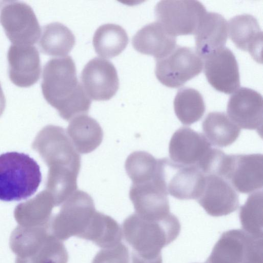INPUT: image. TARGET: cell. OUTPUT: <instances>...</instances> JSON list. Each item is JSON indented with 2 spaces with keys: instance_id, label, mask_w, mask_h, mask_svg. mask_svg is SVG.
Instances as JSON below:
<instances>
[{
  "instance_id": "13",
  "label": "cell",
  "mask_w": 263,
  "mask_h": 263,
  "mask_svg": "<svg viewBox=\"0 0 263 263\" xmlns=\"http://www.w3.org/2000/svg\"><path fill=\"white\" fill-rule=\"evenodd\" d=\"M82 85L90 99L106 101L117 92L119 80L117 70L110 61L96 57L85 66L81 74Z\"/></svg>"
},
{
  "instance_id": "34",
  "label": "cell",
  "mask_w": 263,
  "mask_h": 263,
  "mask_svg": "<svg viewBox=\"0 0 263 263\" xmlns=\"http://www.w3.org/2000/svg\"><path fill=\"white\" fill-rule=\"evenodd\" d=\"M5 104L6 99L0 84V116L5 109Z\"/></svg>"
},
{
  "instance_id": "25",
  "label": "cell",
  "mask_w": 263,
  "mask_h": 263,
  "mask_svg": "<svg viewBox=\"0 0 263 263\" xmlns=\"http://www.w3.org/2000/svg\"><path fill=\"white\" fill-rule=\"evenodd\" d=\"M43 53L53 57L67 56L75 44V36L64 25L53 22L44 26L39 40Z\"/></svg>"
},
{
  "instance_id": "24",
  "label": "cell",
  "mask_w": 263,
  "mask_h": 263,
  "mask_svg": "<svg viewBox=\"0 0 263 263\" xmlns=\"http://www.w3.org/2000/svg\"><path fill=\"white\" fill-rule=\"evenodd\" d=\"M202 127L210 144L220 147L233 143L241 132L224 112L218 111L209 113L202 122Z\"/></svg>"
},
{
  "instance_id": "1",
  "label": "cell",
  "mask_w": 263,
  "mask_h": 263,
  "mask_svg": "<svg viewBox=\"0 0 263 263\" xmlns=\"http://www.w3.org/2000/svg\"><path fill=\"white\" fill-rule=\"evenodd\" d=\"M42 91L46 101L68 121L85 115L91 101L78 81L75 63L71 57L53 58L44 65Z\"/></svg>"
},
{
  "instance_id": "9",
  "label": "cell",
  "mask_w": 263,
  "mask_h": 263,
  "mask_svg": "<svg viewBox=\"0 0 263 263\" xmlns=\"http://www.w3.org/2000/svg\"><path fill=\"white\" fill-rule=\"evenodd\" d=\"M0 22L13 45H33L40 39L42 29L32 8L20 1H2Z\"/></svg>"
},
{
  "instance_id": "20",
  "label": "cell",
  "mask_w": 263,
  "mask_h": 263,
  "mask_svg": "<svg viewBox=\"0 0 263 263\" xmlns=\"http://www.w3.org/2000/svg\"><path fill=\"white\" fill-rule=\"evenodd\" d=\"M228 34L227 20L220 14L206 12L194 34L195 51L203 59L224 47Z\"/></svg>"
},
{
  "instance_id": "31",
  "label": "cell",
  "mask_w": 263,
  "mask_h": 263,
  "mask_svg": "<svg viewBox=\"0 0 263 263\" xmlns=\"http://www.w3.org/2000/svg\"><path fill=\"white\" fill-rule=\"evenodd\" d=\"M263 195L262 191L250 194L240 206L239 219L243 230L259 237H262Z\"/></svg>"
},
{
  "instance_id": "15",
  "label": "cell",
  "mask_w": 263,
  "mask_h": 263,
  "mask_svg": "<svg viewBox=\"0 0 263 263\" xmlns=\"http://www.w3.org/2000/svg\"><path fill=\"white\" fill-rule=\"evenodd\" d=\"M167 195L156 178L143 183H132L129 192L136 213L153 221L161 220L171 213Z\"/></svg>"
},
{
  "instance_id": "11",
  "label": "cell",
  "mask_w": 263,
  "mask_h": 263,
  "mask_svg": "<svg viewBox=\"0 0 263 263\" xmlns=\"http://www.w3.org/2000/svg\"><path fill=\"white\" fill-rule=\"evenodd\" d=\"M262 159L261 154L228 155L223 178L241 193L259 190L263 183Z\"/></svg>"
},
{
  "instance_id": "8",
  "label": "cell",
  "mask_w": 263,
  "mask_h": 263,
  "mask_svg": "<svg viewBox=\"0 0 263 263\" xmlns=\"http://www.w3.org/2000/svg\"><path fill=\"white\" fill-rule=\"evenodd\" d=\"M207 11L195 0L161 1L155 7L157 22L171 35L194 34Z\"/></svg>"
},
{
  "instance_id": "32",
  "label": "cell",
  "mask_w": 263,
  "mask_h": 263,
  "mask_svg": "<svg viewBox=\"0 0 263 263\" xmlns=\"http://www.w3.org/2000/svg\"><path fill=\"white\" fill-rule=\"evenodd\" d=\"M128 248L121 242L102 248L94 257L92 263H129Z\"/></svg>"
},
{
  "instance_id": "6",
  "label": "cell",
  "mask_w": 263,
  "mask_h": 263,
  "mask_svg": "<svg viewBox=\"0 0 263 263\" xmlns=\"http://www.w3.org/2000/svg\"><path fill=\"white\" fill-rule=\"evenodd\" d=\"M208 263H263L262 237L243 230L223 232L214 245Z\"/></svg>"
},
{
  "instance_id": "5",
  "label": "cell",
  "mask_w": 263,
  "mask_h": 263,
  "mask_svg": "<svg viewBox=\"0 0 263 263\" xmlns=\"http://www.w3.org/2000/svg\"><path fill=\"white\" fill-rule=\"evenodd\" d=\"M96 212L91 196L77 190L62 203L59 212L52 217L49 231L62 241L71 236L82 238Z\"/></svg>"
},
{
  "instance_id": "14",
  "label": "cell",
  "mask_w": 263,
  "mask_h": 263,
  "mask_svg": "<svg viewBox=\"0 0 263 263\" xmlns=\"http://www.w3.org/2000/svg\"><path fill=\"white\" fill-rule=\"evenodd\" d=\"M211 148V144L203 135L190 127H182L172 136L169 156L175 163L199 170Z\"/></svg>"
},
{
  "instance_id": "12",
  "label": "cell",
  "mask_w": 263,
  "mask_h": 263,
  "mask_svg": "<svg viewBox=\"0 0 263 263\" xmlns=\"http://www.w3.org/2000/svg\"><path fill=\"white\" fill-rule=\"evenodd\" d=\"M202 60L204 73L215 90L231 94L238 89L240 85L238 65L229 48L224 46Z\"/></svg>"
},
{
  "instance_id": "17",
  "label": "cell",
  "mask_w": 263,
  "mask_h": 263,
  "mask_svg": "<svg viewBox=\"0 0 263 263\" xmlns=\"http://www.w3.org/2000/svg\"><path fill=\"white\" fill-rule=\"evenodd\" d=\"M197 201L210 216H226L239 206L238 195L231 184L216 175H205L202 191Z\"/></svg>"
},
{
  "instance_id": "21",
  "label": "cell",
  "mask_w": 263,
  "mask_h": 263,
  "mask_svg": "<svg viewBox=\"0 0 263 263\" xmlns=\"http://www.w3.org/2000/svg\"><path fill=\"white\" fill-rule=\"evenodd\" d=\"M132 43L138 52L153 56L156 60L169 54L176 46V38L159 23L148 24L133 36Z\"/></svg>"
},
{
  "instance_id": "28",
  "label": "cell",
  "mask_w": 263,
  "mask_h": 263,
  "mask_svg": "<svg viewBox=\"0 0 263 263\" xmlns=\"http://www.w3.org/2000/svg\"><path fill=\"white\" fill-rule=\"evenodd\" d=\"M68 254L62 242L50 233L15 263H67Z\"/></svg>"
},
{
  "instance_id": "18",
  "label": "cell",
  "mask_w": 263,
  "mask_h": 263,
  "mask_svg": "<svg viewBox=\"0 0 263 263\" xmlns=\"http://www.w3.org/2000/svg\"><path fill=\"white\" fill-rule=\"evenodd\" d=\"M9 77L17 86L28 87L36 83L41 73L39 52L33 45L12 44L7 53Z\"/></svg>"
},
{
  "instance_id": "2",
  "label": "cell",
  "mask_w": 263,
  "mask_h": 263,
  "mask_svg": "<svg viewBox=\"0 0 263 263\" xmlns=\"http://www.w3.org/2000/svg\"><path fill=\"white\" fill-rule=\"evenodd\" d=\"M122 228L125 239L134 252L142 258L152 259L161 255L162 249L177 238L181 227L172 213L161 220L153 221L135 213L124 220Z\"/></svg>"
},
{
  "instance_id": "22",
  "label": "cell",
  "mask_w": 263,
  "mask_h": 263,
  "mask_svg": "<svg viewBox=\"0 0 263 263\" xmlns=\"http://www.w3.org/2000/svg\"><path fill=\"white\" fill-rule=\"evenodd\" d=\"M67 133L78 153L87 154L93 151L101 143L103 133L98 122L86 115L73 119Z\"/></svg>"
},
{
  "instance_id": "16",
  "label": "cell",
  "mask_w": 263,
  "mask_h": 263,
  "mask_svg": "<svg viewBox=\"0 0 263 263\" xmlns=\"http://www.w3.org/2000/svg\"><path fill=\"white\" fill-rule=\"evenodd\" d=\"M262 112V97L254 89L240 87L229 98L228 117L240 128L261 131Z\"/></svg>"
},
{
  "instance_id": "26",
  "label": "cell",
  "mask_w": 263,
  "mask_h": 263,
  "mask_svg": "<svg viewBox=\"0 0 263 263\" xmlns=\"http://www.w3.org/2000/svg\"><path fill=\"white\" fill-rule=\"evenodd\" d=\"M82 238L91 241L102 248H109L121 242L122 229L112 217L96 211Z\"/></svg>"
},
{
  "instance_id": "7",
  "label": "cell",
  "mask_w": 263,
  "mask_h": 263,
  "mask_svg": "<svg viewBox=\"0 0 263 263\" xmlns=\"http://www.w3.org/2000/svg\"><path fill=\"white\" fill-rule=\"evenodd\" d=\"M157 178L167 194L180 200L200 196L205 175L197 167L182 165L167 158L158 159Z\"/></svg>"
},
{
  "instance_id": "27",
  "label": "cell",
  "mask_w": 263,
  "mask_h": 263,
  "mask_svg": "<svg viewBox=\"0 0 263 263\" xmlns=\"http://www.w3.org/2000/svg\"><path fill=\"white\" fill-rule=\"evenodd\" d=\"M96 52L100 57L112 58L120 54L126 47L128 37L121 26L115 24L100 26L92 40Z\"/></svg>"
},
{
  "instance_id": "35",
  "label": "cell",
  "mask_w": 263,
  "mask_h": 263,
  "mask_svg": "<svg viewBox=\"0 0 263 263\" xmlns=\"http://www.w3.org/2000/svg\"><path fill=\"white\" fill-rule=\"evenodd\" d=\"M204 263H208V262H206L205 261Z\"/></svg>"
},
{
  "instance_id": "4",
  "label": "cell",
  "mask_w": 263,
  "mask_h": 263,
  "mask_svg": "<svg viewBox=\"0 0 263 263\" xmlns=\"http://www.w3.org/2000/svg\"><path fill=\"white\" fill-rule=\"evenodd\" d=\"M41 153L49 166L47 179L76 181L81 167V156L62 127L49 125L41 135Z\"/></svg>"
},
{
  "instance_id": "19",
  "label": "cell",
  "mask_w": 263,
  "mask_h": 263,
  "mask_svg": "<svg viewBox=\"0 0 263 263\" xmlns=\"http://www.w3.org/2000/svg\"><path fill=\"white\" fill-rule=\"evenodd\" d=\"M228 26L230 38L235 46L261 63L262 33L257 19L249 14L237 15L229 20Z\"/></svg>"
},
{
  "instance_id": "29",
  "label": "cell",
  "mask_w": 263,
  "mask_h": 263,
  "mask_svg": "<svg viewBox=\"0 0 263 263\" xmlns=\"http://www.w3.org/2000/svg\"><path fill=\"white\" fill-rule=\"evenodd\" d=\"M176 116L184 125L198 121L203 116L205 106L201 94L196 89L184 87L177 92L174 100Z\"/></svg>"
},
{
  "instance_id": "33",
  "label": "cell",
  "mask_w": 263,
  "mask_h": 263,
  "mask_svg": "<svg viewBox=\"0 0 263 263\" xmlns=\"http://www.w3.org/2000/svg\"><path fill=\"white\" fill-rule=\"evenodd\" d=\"M132 263H162L161 255L152 259L142 258L134 252L132 253Z\"/></svg>"
},
{
  "instance_id": "30",
  "label": "cell",
  "mask_w": 263,
  "mask_h": 263,
  "mask_svg": "<svg viewBox=\"0 0 263 263\" xmlns=\"http://www.w3.org/2000/svg\"><path fill=\"white\" fill-rule=\"evenodd\" d=\"M125 168L132 183L147 182L156 177L158 159L147 152H135L127 158Z\"/></svg>"
},
{
  "instance_id": "23",
  "label": "cell",
  "mask_w": 263,
  "mask_h": 263,
  "mask_svg": "<svg viewBox=\"0 0 263 263\" xmlns=\"http://www.w3.org/2000/svg\"><path fill=\"white\" fill-rule=\"evenodd\" d=\"M54 206L55 202L51 195L43 192L32 202L24 203L16 207L14 217L20 226L49 229Z\"/></svg>"
},
{
  "instance_id": "3",
  "label": "cell",
  "mask_w": 263,
  "mask_h": 263,
  "mask_svg": "<svg viewBox=\"0 0 263 263\" xmlns=\"http://www.w3.org/2000/svg\"><path fill=\"white\" fill-rule=\"evenodd\" d=\"M42 181L37 163L15 152L0 155V200L20 201L33 195Z\"/></svg>"
},
{
  "instance_id": "10",
  "label": "cell",
  "mask_w": 263,
  "mask_h": 263,
  "mask_svg": "<svg viewBox=\"0 0 263 263\" xmlns=\"http://www.w3.org/2000/svg\"><path fill=\"white\" fill-rule=\"evenodd\" d=\"M155 75L163 85L178 88L198 76L203 68L202 59L193 49L176 46L167 56L156 60Z\"/></svg>"
}]
</instances>
